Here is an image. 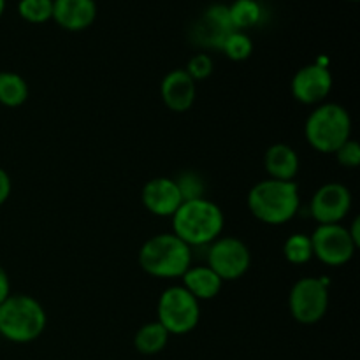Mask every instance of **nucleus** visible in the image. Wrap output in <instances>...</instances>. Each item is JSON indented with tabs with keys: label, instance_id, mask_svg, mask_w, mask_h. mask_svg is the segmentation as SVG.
<instances>
[{
	"label": "nucleus",
	"instance_id": "f257e3e1",
	"mask_svg": "<svg viewBox=\"0 0 360 360\" xmlns=\"http://www.w3.org/2000/svg\"><path fill=\"white\" fill-rule=\"evenodd\" d=\"M172 234L178 236L190 248L211 245L224 231V213L220 206L206 197L185 200L172 214Z\"/></svg>",
	"mask_w": 360,
	"mask_h": 360
},
{
	"label": "nucleus",
	"instance_id": "f03ea898",
	"mask_svg": "<svg viewBox=\"0 0 360 360\" xmlns=\"http://www.w3.org/2000/svg\"><path fill=\"white\" fill-rule=\"evenodd\" d=\"M301 204L294 181L266 179L250 190L248 207L257 220L269 225H283L295 217Z\"/></svg>",
	"mask_w": 360,
	"mask_h": 360
},
{
	"label": "nucleus",
	"instance_id": "7ed1b4c3",
	"mask_svg": "<svg viewBox=\"0 0 360 360\" xmlns=\"http://www.w3.org/2000/svg\"><path fill=\"white\" fill-rule=\"evenodd\" d=\"M139 264L150 276H183L192 266V248L176 234L153 236L141 246Z\"/></svg>",
	"mask_w": 360,
	"mask_h": 360
},
{
	"label": "nucleus",
	"instance_id": "20e7f679",
	"mask_svg": "<svg viewBox=\"0 0 360 360\" xmlns=\"http://www.w3.org/2000/svg\"><path fill=\"white\" fill-rule=\"evenodd\" d=\"M46 327V311L32 295H9L0 304V336L13 343H30Z\"/></svg>",
	"mask_w": 360,
	"mask_h": 360
},
{
	"label": "nucleus",
	"instance_id": "39448f33",
	"mask_svg": "<svg viewBox=\"0 0 360 360\" xmlns=\"http://www.w3.org/2000/svg\"><path fill=\"white\" fill-rule=\"evenodd\" d=\"M304 134L311 148L320 153H336L352 134V118L340 104H322L308 116Z\"/></svg>",
	"mask_w": 360,
	"mask_h": 360
},
{
	"label": "nucleus",
	"instance_id": "423d86ee",
	"mask_svg": "<svg viewBox=\"0 0 360 360\" xmlns=\"http://www.w3.org/2000/svg\"><path fill=\"white\" fill-rule=\"evenodd\" d=\"M157 315L169 334H186L199 323V301L185 287H169L158 299Z\"/></svg>",
	"mask_w": 360,
	"mask_h": 360
},
{
	"label": "nucleus",
	"instance_id": "0eeeda50",
	"mask_svg": "<svg viewBox=\"0 0 360 360\" xmlns=\"http://www.w3.org/2000/svg\"><path fill=\"white\" fill-rule=\"evenodd\" d=\"M288 306L299 323L313 326L320 322L329 308V283L326 278H301L292 287Z\"/></svg>",
	"mask_w": 360,
	"mask_h": 360
},
{
	"label": "nucleus",
	"instance_id": "6e6552de",
	"mask_svg": "<svg viewBox=\"0 0 360 360\" xmlns=\"http://www.w3.org/2000/svg\"><path fill=\"white\" fill-rule=\"evenodd\" d=\"M252 264L250 250L238 238H218L211 243L207 252V266L221 278V281H234L241 278Z\"/></svg>",
	"mask_w": 360,
	"mask_h": 360
},
{
	"label": "nucleus",
	"instance_id": "1a4fd4ad",
	"mask_svg": "<svg viewBox=\"0 0 360 360\" xmlns=\"http://www.w3.org/2000/svg\"><path fill=\"white\" fill-rule=\"evenodd\" d=\"M309 238H311L313 255L319 257L320 262L327 266H345L350 262L357 250L348 229L340 224L319 225Z\"/></svg>",
	"mask_w": 360,
	"mask_h": 360
},
{
	"label": "nucleus",
	"instance_id": "9d476101",
	"mask_svg": "<svg viewBox=\"0 0 360 360\" xmlns=\"http://www.w3.org/2000/svg\"><path fill=\"white\" fill-rule=\"evenodd\" d=\"M352 207V193L341 183H326L311 197L309 211L320 225L340 224Z\"/></svg>",
	"mask_w": 360,
	"mask_h": 360
},
{
	"label": "nucleus",
	"instance_id": "9b49d317",
	"mask_svg": "<svg viewBox=\"0 0 360 360\" xmlns=\"http://www.w3.org/2000/svg\"><path fill=\"white\" fill-rule=\"evenodd\" d=\"M236 32L234 25L231 21L229 7L221 4L207 7L202 16L195 21L192 30V37L197 44L206 46V48L221 49L225 39Z\"/></svg>",
	"mask_w": 360,
	"mask_h": 360
},
{
	"label": "nucleus",
	"instance_id": "f8f14e48",
	"mask_svg": "<svg viewBox=\"0 0 360 360\" xmlns=\"http://www.w3.org/2000/svg\"><path fill=\"white\" fill-rule=\"evenodd\" d=\"M333 90V74L322 63L301 67L292 79V94L302 104H320Z\"/></svg>",
	"mask_w": 360,
	"mask_h": 360
},
{
	"label": "nucleus",
	"instance_id": "ddd939ff",
	"mask_svg": "<svg viewBox=\"0 0 360 360\" xmlns=\"http://www.w3.org/2000/svg\"><path fill=\"white\" fill-rule=\"evenodd\" d=\"M144 207L157 217H172L183 204L181 193L171 178H153L141 193Z\"/></svg>",
	"mask_w": 360,
	"mask_h": 360
},
{
	"label": "nucleus",
	"instance_id": "4468645a",
	"mask_svg": "<svg viewBox=\"0 0 360 360\" xmlns=\"http://www.w3.org/2000/svg\"><path fill=\"white\" fill-rule=\"evenodd\" d=\"M160 95L164 104L171 111L185 112L192 108L193 101H195V81L190 77L185 69L171 70L162 79Z\"/></svg>",
	"mask_w": 360,
	"mask_h": 360
},
{
	"label": "nucleus",
	"instance_id": "2eb2a0df",
	"mask_svg": "<svg viewBox=\"0 0 360 360\" xmlns=\"http://www.w3.org/2000/svg\"><path fill=\"white\" fill-rule=\"evenodd\" d=\"M97 16L95 0H53V20L65 30H84Z\"/></svg>",
	"mask_w": 360,
	"mask_h": 360
},
{
	"label": "nucleus",
	"instance_id": "dca6fc26",
	"mask_svg": "<svg viewBox=\"0 0 360 360\" xmlns=\"http://www.w3.org/2000/svg\"><path fill=\"white\" fill-rule=\"evenodd\" d=\"M264 165H266V171L269 172L271 179L292 181L299 171V157L294 148L278 143L266 151Z\"/></svg>",
	"mask_w": 360,
	"mask_h": 360
},
{
	"label": "nucleus",
	"instance_id": "f3484780",
	"mask_svg": "<svg viewBox=\"0 0 360 360\" xmlns=\"http://www.w3.org/2000/svg\"><path fill=\"white\" fill-rule=\"evenodd\" d=\"M183 287L197 299H214L221 290V278L210 266H190L183 274Z\"/></svg>",
	"mask_w": 360,
	"mask_h": 360
},
{
	"label": "nucleus",
	"instance_id": "a211bd4d",
	"mask_svg": "<svg viewBox=\"0 0 360 360\" xmlns=\"http://www.w3.org/2000/svg\"><path fill=\"white\" fill-rule=\"evenodd\" d=\"M169 340V333L158 322H150L137 330L134 338V345L144 355L158 354L165 348Z\"/></svg>",
	"mask_w": 360,
	"mask_h": 360
},
{
	"label": "nucleus",
	"instance_id": "6ab92c4d",
	"mask_svg": "<svg viewBox=\"0 0 360 360\" xmlns=\"http://www.w3.org/2000/svg\"><path fill=\"white\" fill-rule=\"evenodd\" d=\"M28 98V84L20 74L0 72V104L18 108Z\"/></svg>",
	"mask_w": 360,
	"mask_h": 360
},
{
	"label": "nucleus",
	"instance_id": "aec40b11",
	"mask_svg": "<svg viewBox=\"0 0 360 360\" xmlns=\"http://www.w3.org/2000/svg\"><path fill=\"white\" fill-rule=\"evenodd\" d=\"M229 14L236 30H243L259 23L262 18V9L255 0H236L229 7Z\"/></svg>",
	"mask_w": 360,
	"mask_h": 360
},
{
	"label": "nucleus",
	"instance_id": "412c9836",
	"mask_svg": "<svg viewBox=\"0 0 360 360\" xmlns=\"http://www.w3.org/2000/svg\"><path fill=\"white\" fill-rule=\"evenodd\" d=\"M283 255L290 264L301 266L313 257L311 238L306 234H292L283 245Z\"/></svg>",
	"mask_w": 360,
	"mask_h": 360
},
{
	"label": "nucleus",
	"instance_id": "4be33fe9",
	"mask_svg": "<svg viewBox=\"0 0 360 360\" xmlns=\"http://www.w3.org/2000/svg\"><path fill=\"white\" fill-rule=\"evenodd\" d=\"M18 13L30 23H44L53 18V0H20Z\"/></svg>",
	"mask_w": 360,
	"mask_h": 360
},
{
	"label": "nucleus",
	"instance_id": "5701e85b",
	"mask_svg": "<svg viewBox=\"0 0 360 360\" xmlns=\"http://www.w3.org/2000/svg\"><path fill=\"white\" fill-rule=\"evenodd\" d=\"M174 183L176 186H178L179 193H181L183 202H185V200L202 199L204 192H206V183H204V179L193 171L181 172V174L174 179Z\"/></svg>",
	"mask_w": 360,
	"mask_h": 360
},
{
	"label": "nucleus",
	"instance_id": "b1692460",
	"mask_svg": "<svg viewBox=\"0 0 360 360\" xmlns=\"http://www.w3.org/2000/svg\"><path fill=\"white\" fill-rule=\"evenodd\" d=\"M221 51L229 56L231 60H236V62H241V60H246L253 51V42L252 39L248 37L243 32L236 30L225 39L224 46H221Z\"/></svg>",
	"mask_w": 360,
	"mask_h": 360
},
{
	"label": "nucleus",
	"instance_id": "393cba45",
	"mask_svg": "<svg viewBox=\"0 0 360 360\" xmlns=\"http://www.w3.org/2000/svg\"><path fill=\"white\" fill-rule=\"evenodd\" d=\"M185 70L190 74V77H192L193 81L206 79V77H210L211 72H213V60L207 55H204V53H200V55L193 56V58L190 60Z\"/></svg>",
	"mask_w": 360,
	"mask_h": 360
},
{
	"label": "nucleus",
	"instance_id": "a878e982",
	"mask_svg": "<svg viewBox=\"0 0 360 360\" xmlns=\"http://www.w3.org/2000/svg\"><path fill=\"white\" fill-rule=\"evenodd\" d=\"M336 158L343 167L348 169H355L359 167L360 164V146L357 141L348 139L343 146L338 148L336 151Z\"/></svg>",
	"mask_w": 360,
	"mask_h": 360
},
{
	"label": "nucleus",
	"instance_id": "bb28decb",
	"mask_svg": "<svg viewBox=\"0 0 360 360\" xmlns=\"http://www.w3.org/2000/svg\"><path fill=\"white\" fill-rule=\"evenodd\" d=\"M11 188H13V183H11V176L0 167V206L9 199Z\"/></svg>",
	"mask_w": 360,
	"mask_h": 360
},
{
	"label": "nucleus",
	"instance_id": "cd10ccee",
	"mask_svg": "<svg viewBox=\"0 0 360 360\" xmlns=\"http://www.w3.org/2000/svg\"><path fill=\"white\" fill-rule=\"evenodd\" d=\"M11 295V281H9V274L6 273L2 266H0V304L6 301L7 297Z\"/></svg>",
	"mask_w": 360,
	"mask_h": 360
},
{
	"label": "nucleus",
	"instance_id": "c85d7f7f",
	"mask_svg": "<svg viewBox=\"0 0 360 360\" xmlns=\"http://www.w3.org/2000/svg\"><path fill=\"white\" fill-rule=\"evenodd\" d=\"M359 227H360V218H355L354 220V224H352V227L348 229V232H350V238L354 239V243H355V246H360V231H359Z\"/></svg>",
	"mask_w": 360,
	"mask_h": 360
},
{
	"label": "nucleus",
	"instance_id": "c756f323",
	"mask_svg": "<svg viewBox=\"0 0 360 360\" xmlns=\"http://www.w3.org/2000/svg\"><path fill=\"white\" fill-rule=\"evenodd\" d=\"M4 9H6V0H0V16H2Z\"/></svg>",
	"mask_w": 360,
	"mask_h": 360
}]
</instances>
